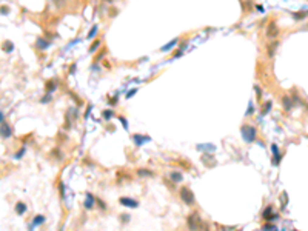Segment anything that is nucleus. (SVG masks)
Listing matches in <instances>:
<instances>
[{
    "mask_svg": "<svg viewBox=\"0 0 308 231\" xmlns=\"http://www.w3.org/2000/svg\"><path fill=\"white\" fill-rule=\"evenodd\" d=\"M241 134H242L244 140L247 143H251V142L256 140V128L253 125H244L241 128Z\"/></svg>",
    "mask_w": 308,
    "mask_h": 231,
    "instance_id": "nucleus-1",
    "label": "nucleus"
},
{
    "mask_svg": "<svg viewBox=\"0 0 308 231\" xmlns=\"http://www.w3.org/2000/svg\"><path fill=\"white\" fill-rule=\"evenodd\" d=\"M188 228L191 229V231H197L200 226H202V219H200V214L197 213V211H194V213H191L188 216Z\"/></svg>",
    "mask_w": 308,
    "mask_h": 231,
    "instance_id": "nucleus-2",
    "label": "nucleus"
},
{
    "mask_svg": "<svg viewBox=\"0 0 308 231\" xmlns=\"http://www.w3.org/2000/svg\"><path fill=\"white\" fill-rule=\"evenodd\" d=\"M180 199H182V202H185L186 205H193L194 203V194H193V191L189 190V188H186V187H183V188H180Z\"/></svg>",
    "mask_w": 308,
    "mask_h": 231,
    "instance_id": "nucleus-3",
    "label": "nucleus"
},
{
    "mask_svg": "<svg viewBox=\"0 0 308 231\" xmlns=\"http://www.w3.org/2000/svg\"><path fill=\"white\" fill-rule=\"evenodd\" d=\"M265 34H267V37H270V39L277 37V34H279V28H277V25H276V22H270V23H268Z\"/></svg>",
    "mask_w": 308,
    "mask_h": 231,
    "instance_id": "nucleus-4",
    "label": "nucleus"
},
{
    "mask_svg": "<svg viewBox=\"0 0 308 231\" xmlns=\"http://www.w3.org/2000/svg\"><path fill=\"white\" fill-rule=\"evenodd\" d=\"M202 162L208 167V168H211V167H214L216 165V160H214V157H213V154H209V153H203L202 154Z\"/></svg>",
    "mask_w": 308,
    "mask_h": 231,
    "instance_id": "nucleus-5",
    "label": "nucleus"
},
{
    "mask_svg": "<svg viewBox=\"0 0 308 231\" xmlns=\"http://www.w3.org/2000/svg\"><path fill=\"white\" fill-rule=\"evenodd\" d=\"M119 202L123 205V206H130V208H137L139 206V202L136 199H131V197H120Z\"/></svg>",
    "mask_w": 308,
    "mask_h": 231,
    "instance_id": "nucleus-6",
    "label": "nucleus"
},
{
    "mask_svg": "<svg viewBox=\"0 0 308 231\" xmlns=\"http://www.w3.org/2000/svg\"><path fill=\"white\" fill-rule=\"evenodd\" d=\"M279 46V40H271L268 45H267V56L268 57H273L276 54V50Z\"/></svg>",
    "mask_w": 308,
    "mask_h": 231,
    "instance_id": "nucleus-7",
    "label": "nucleus"
},
{
    "mask_svg": "<svg viewBox=\"0 0 308 231\" xmlns=\"http://www.w3.org/2000/svg\"><path fill=\"white\" fill-rule=\"evenodd\" d=\"M94 205H96V197H94L92 194H89V193H86V199H85L83 206L86 208V210H92Z\"/></svg>",
    "mask_w": 308,
    "mask_h": 231,
    "instance_id": "nucleus-8",
    "label": "nucleus"
},
{
    "mask_svg": "<svg viewBox=\"0 0 308 231\" xmlns=\"http://www.w3.org/2000/svg\"><path fill=\"white\" fill-rule=\"evenodd\" d=\"M133 140H134L136 145H142V143H145V142H150L151 139H150L148 136H139V134H134V136H133Z\"/></svg>",
    "mask_w": 308,
    "mask_h": 231,
    "instance_id": "nucleus-9",
    "label": "nucleus"
},
{
    "mask_svg": "<svg viewBox=\"0 0 308 231\" xmlns=\"http://www.w3.org/2000/svg\"><path fill=\"white\" fill-rule=\"evenodd\" d=\"M43 222H45V216H43V214H39V216H36V217H34L33 223H29V228H28V229H29V231H33V229H34L37 225H40V223H43Z\"/></svg>",
    "mask_w": 308,
    "mask_h": 231,
    "instance_id": "nucleus-10",
    "label": "nucleus"
},
{
    "mask_svg": "<svg viewBox=\"0 0 308 231\" xmlns=\"http://www.w3.org/2000/svg\"><path fill=\"white\" fill-rule=\"evenodd\" d=\"M197 150H203V153L213 154V153H214V150H216V147L213 143H203V145H197Z\"/></svg>",
    "mask_w": 308,
    "mask_h": 231,
    "instance_id": "nucleus-11",
    "label": "nucleus"
},
{
    "mask_svg": "<svg viewBox=\"0 0 308 231\" xmlns=\"http://www.w3.org/2000/svg\"><path fill=\"white\" fill-rule=\"evenodd\" d=\"M2 137H3V139L11 137V128H9V125L5 123V122H2Z\"/></svg>",
    "mask_w": 308,
    "mask_h": 231,
    "instance_id": "nucleus-12",
    "label": "nucleus"
},
{
    "mask_svg": "<svg viewBox=\"0 0 308 231\" xmlns=\"http://www.w3.org/2000/svg\"><path fill=\"white\" fill-rule=\"evenodd\" d=\"M271 211H273V208H271V206H267V210L264 211V217L268 219V220H274V219H277L279 214H271Z\"/></svg>",
    "mask_w": 308,
    "mask_h": 231,
    "instance_id": "nucleus-13",
    "label": "nucleus"
},
{
    "mask_svg": "<svg viewBox=\"0 0 308 231\" xmlns=\"http://www.w3.org/2000/svg\"><path fill=\"white\" fill-rule=\"evenodd\" d=\"M271 151H273V156H274V165L279 164V160H280V153H279V148L276 143L271 145Z\"/></svg>",
    "mask_w": 308,
    "mask_h": 231,
    "instance_id": "nucleus-14",
    "label": "nucleus"
},
{
    "mask_svg": "<svg viewBox=\"0 0 308 231\" xmlns=\"http://www.w3.org/2000/svg\"><path fill=\"white\" fill-rule=\"evenodd\" d=\"M282 103H283V108H285L287 111H290L293 108V100L288 97V96H283L282 97Z\"/></svg>",
    "mask_w": 308,
    "mask_h": 231,
    "instance_id": "nucleus-15",
    "label": "nucleus"
},
{
    "mask_svg": "<svg viewBox=\"0 0 308 231\" xmlns=\"http://www.w3.org/2000/svg\"><path fill=\"white\" fill-rule=\"evenodd\" d=\"M16 211H17V214H25L26 213V205L23 202H19L16 205Z\"/></svg>",
    "mask_w": 308,
    "mask_h": 231,
    "instance_id": "nucleus-16",
    "label": "nucleus"
},
{
    "mask_svg": "<svg viewBox=\"0 0 308 231\" xmlns=\"http://www.w3.org/2000/svg\"><path fill=\"white\" fill-rule=\"evenodd\" d=\"M170 177H171V180H173V182H182V174H180V173H177V171L171 173V174H170Z\"/></svg>",
    "mask_w": 308,
    "mask_h": 231,
    "instance_id": "nucleus-17",
    "label": "nucleus"
},
{
    "mask_svg": "<svg viewBox=\"0 0 308 231\" xmlns=\"http://www.w3.org/2000/svg\"><path fill=\"white\" fill-rule=\"evenodd\" d=\"M56 86H57V85H56V82H54V80L46 82V91H48V92H53V91L56 89Z\"/></svg>",
    "mask_w": 308,
    "mask_h": 231,
    "instance_id": "nucleus-18",
    "label": "nucleus"
},
{
    "mask_svg": "<svg viewBox=\"0 0 308 231\" xmlns=\"http://www.w3.org/2000/svg\"><path fill=\"white\" fill-rule=\"evenodd\" d=\"M176 43H177V39L171 40V42H170L168 45H165V46H162V51H168V50H171V48H173V46H174Z\"/></svg>",
    "mask_w": 308,
    "mask_h": 231,
    "instance_id": "nucleus-19",
    "label": "nucleus"
},
{
    "mask_svg": "<svg viewBox=\"0 0 308 231\" xmlns=\"http://www.w3.org/2000/svg\"><path fill=\"white\" fill-rule=\"evenodd\" d=\"M137 174H139V176H147V177H153V171H150V170H139V171H137Z\"/></svg>",
    "mask_w": 308,
    "mask_h": 231,
    "instance_id": "nucleus-20",
    "label": "nucleus"
},
{
    "mask_svg": "<svg viewBox=\"0 0 308 231\" xmlns=\"http://www.w3.org/2000/svg\"><path fill=\"white\" fill-rule=\"evenodd\" d=\"M100 43H102L100 40H96V42H94V43H92V45L89 46V53H92V51H96V50L99 48V46H100Z\"/></svg>",
    "mask_w": 308,
    "mask_h": 231,
    "instance_id": "nucleus-21",
    "label": "nucleus"
},
{
    "mask_svg": "<svg viewBox=\"0 0 308 231\" xmlns=\"http://www.w3.org/2000/svg\"><path fill=\"white\" fill-rule=\"evenodd\" d=\"M274 229H276V226L273 223H265L262 226V231H274Z\"/></svg>",
    "mask_w": 308,
    "mask_h": 231,
    "instance_id": "nucleus-22",
    "label": "nucleus"
},
{
    "mask_svg": "<svg viewBox=\"0 0 308 231\" xmlns=\"http://www.w3.org/2000/svg\"><path fill=\"white\" fill-rule=\"evenodd\" d=\"M37 46H39V48H46L48 43H46V40H43V39H39L37 40Z\"/></svg>",
    "mask_w": 308,
    "mask_h": 231,
    "instance_id": "nucleus-23",
    "label": "nucleus"
},
{
    "mask_svg": "<svg viewBox=\"0 0 308 231\" xmlns=\"http://www.w3.org/2000/svg\"><path fill=\"white\" fill-rule=\"evenodd\" d=\"M280 200H282V206L285 208V206H287V193H282V194H280Z\"/></svg>",
    "mask_w": 308,
    "mask_h": 231,
    "instance_id": "nucleus-24",
    "label": "nucleus"
},
{
    "mask_svg": "<svg viewBox=\"0 0 308 231\" xmlns=\"http://www.w3.org/2000/svg\"><path fill=\"white\" fill-rule=\"evenodd\" d=\"M293 16H294V19H296V20H300V19H305L306 12H294Z\"/></svg>",
    "mask_w": 308,
    "mask_h": 231,
    "instance_id": "nucleus-25",
    "label": "nucleus"
},
{
    "mask_svg": "<svg viewBox=\"0 0 308 231\" xmlns=\"http://www.w3.org/2000/svg\"><path fill=\"white\" fill-rule=\"evenodd\" d=\"M59 191H60V197L63 199V197H65V185H63L62 182L59 183Z\"/></svg>",
    "mask_w": 308,
    "mask_h": 231,
    "instance_id": "nucleus-26",
    "label": "nucleus"
},
{
    "mask_svg": "<svg viewBox=\"0 0 308 231\" xmlns=\"http://www.w3.org/2000/svg\"><path fill=\"white\" fill-rule=\"evenodd\" d=\"M270 109H271V102H267V106H264V111H262V114L265 116V114H267V112H268Z\"/></svg>",
    "mask_w": 308,
    "mask_h": 231,
    "instance_id": "nucleus-27",
    "label": "nucleus"
},
{
    "mask_svg": "<svg viewBox=\"0 0 308 231\" xmlns=\"http://www.w3.org/2000/svg\"><path fill=\"white\" fill-rule=\"evenodd\" d=\"M96 33H97V26H92V29H91L89 34H88V39H91L92 36H96Z\"/></svg>",
    "mask_w": 308,
    "mask_h": 231,
    "instance_id": "nucleus-28",
    "label": "nucleus"
},
{
    "mask_svg": "<svg viewBox=\"0 0 308 231\" xmlns=\"http://www.w3.org/2000/svg\"><path fill=\"white\" fill-rule=\"evenodd\" d=\"M25 151H26V150H25V148H22V150H20V151H17V154H16V156H14V157H16V159H20V157H22V156H23V154H25Z\"/></svg>",
    "mask_w": 308,
    "mask_h": 231,
    "instance_id": "nucleus-29",
    "label": "nucleus"
},
{
    "mask_svg": "<svg viewBox=\"0 0 308 231\" xmlns=\"http://www.w3.org/2000/svg\"><path fill=\"white\" fill-rule=\"evenodd\" d=\"M103 117H105V119L112 117V111H103Z\"/></svg>",
    "mask_w": 308,
    "mask_h": 231,
    "instance_id": "nucleus-30",
    "label": "nucleus"
},
{
    "mask_svg": "<svg viewBox=\"0 0 308 231\" xmlns=\"http://www.w3.org/2000/svg\"><path fill=\"white\" fill-rule=\"evenodd\" d=\"M53 2H54L57 6H63V5H65V0H53Z\"/></svg>",
    "mask_w": 308,
    "mask_h": 231,
    "instance_id": "nucleus-31",
    "label": "nucleus"
},
{
    "mask_svg": "<svg viewBox=\"0 0 308 231\" xmlns=\"http://www.w3.org/2000/svg\"><path fill=\"white\" fill-rule=\"evenodd\" d=\"M5 50H6V51H12V45H11V43L5 45Z\"/></svg>",
    "mask_w": 308,
    "mask_h": 231,
    "instance_id": "nucleus-32",
    "label": "nucleus"
},
{
    "mask_svg": "<svg viewBox=\"0 0 308 231\" xmlns=\"http://www.w3.org/2000/svg\"><path fill=\"white\" fill-rule=\"evenodd\" d=\"M254 88H256V91H257V97H260V94H262V91H260V88H259L257 85H256Z\"/></svg>",
    "mask_w": 308,
    "mask_h": 231,
    "instance_id": "nucleus-33",
    "label": "nucleus"
},
{
    "mask_svg": "<svg viewBox=\"0 0 308 231\" xmlns=\"http://www.w3.org/2000/svg\"><path fill=\"white\" fill-rule=\"evenodd\" d=\"M119 119H120V122H122V123H123V128H125V129H126V126H128V125H126V120H125V119H123V117H119Z\"/></svg>",
    "mask_w": 308,
    "mask_h": 231,
    "instance_id": "nucleus-34",
    "label": "nucleus"
},
{
    "mask_svg": "<svg viewBox=\"0 0 308 231\" xmlns=\"http://www.w3.org/2000/svg\"><path fill=\"white\" fill-rule=\"evenodd\" d=\"M126 220H130V216H128V214H123V216H122V222H126Z\"/></svg>",
    "mask_w": 308,
    "mask_h": 231,
    "instance_id": "nucleus-35",
    "label": "nucleus"
},
{
    "mask_svg": "<svg viewBox=\"0 0 308 231\" xmlns=\"http://www.w3.org/2000/svg\"><path fill=\"white\" fill-rule=\"evenodd\" d=\"M251 111H253V106H251V105H250V106H248V111H247V116H248V114H250V112H251Z\"/></svg>",
    "mask_w": 308,
    "mask_h": 231,
    "instance_id": "nucleus-36",
    "label": "nucleus"
},
{
    "mask_svg": "<svg viewBox=\"0 0 308 231\" xmlns=\"http://www.w3.org/2000/svg\"><path fill=\"white\" fill-rule=\"evenodd\" d=\"M59 231H62V228H60V229H59Z\"/></svg>",
    "mask_w": 308,
    "mask_h": 231,
    "instance_id": "nucleus-37",
    "label": "nucleus"
},
{
    "mask_svg": "<svg viewBox=\"0 0 308 231\" xmlns=\"http://www.w3.org/2000/svg\"><path fill=\"white\" fill-rule=\"evenodd\" d=\"M293 231H296V229H293Z\"/></svg>",
    "mask_w": 308,
    "mask_h": 231,
    "instance_id": "nucleus-38",
    "label": "nucleus"
}]
</instances>
